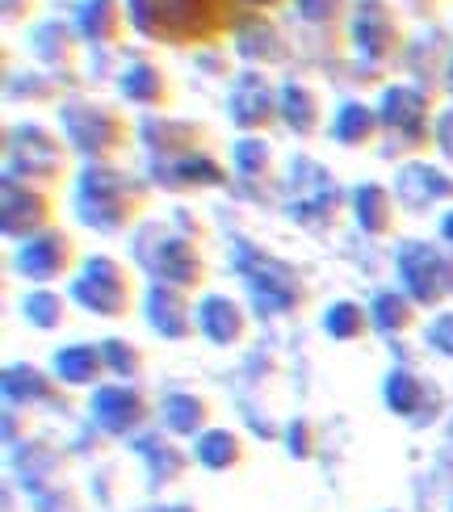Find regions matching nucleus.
I'll return each instance as SVG.
<instances>
[{
    "label": "nucleus",
    "mask_w": 453,
    "mask_h": 512,
    "mask_svg": "<svg viewBox=\"0 0 453 512\" xmlns=\"http://www.w3.org/2000/svg\"><path fill=\"white\" fill-rule=\"evenodd\" d=\"M143 42L172 51H210L240 26V0H126Z\"/></svg>",
    "instance_id": "1"
},
{
    "label": "nucleus",
    "mask_w": 453,
    "mask_h": 512,
    "mask_svg": "<svg viewBox=\"0 0 453 512\" xmlns=\"http://www.w3.org/2000/svg\"><path fill=\"white\" fill-rule=\"evenodd\" d=\"M151 206V181L126 173L122 164H84L76 177V215L101 236L131 231Z\"/></svg>",
    "instance_id": "2"
},
{
    "label": "nucleus",
    "mask_w": 453,
    "mask_h": 512,
    "mask_svg": "<svg viewBox=\"0 0 453 512\" xmlns=\"http://www.w3.org/2000/svg\"><path fill=\"white\" fill-rule=\"evenodd\" d=\"M407 26L403 13L391 0H353V17H349V51H353V76L361 89L382 84V76L391 68H403L407 55Z\"/></svg>",
    "instance_id": "3"
},
{
    "label": "nucleus",
    "mask_w": 453,
    "mask_h": 512,
    "mask_svg": "<svg viewBox=\"0 0 453 512\" xmlns=\"http://www.w3.org/2000/svg\"><path fill=\"white\" fill-rule=\"evenodd\" d=\"M59 131L84 164H118L139 139V122L114 101L68 97L59 105Z\"/></svg>",
    "instance_id": "4"
},
{
    "label": "nucleus",
    "mask_w": 453,
    "mask_h": 512,
    "mask_svg": "<svg viewBox=\"0 0 453 512\" xmlns=\"http://www.w3.org/2000/svg\"><path fill=\"white\" fill-rule=\"evenodd\" d=\"M386 160H424L437 147V97L416 89L412 80L386 84L378 97Z\"/></svg>",
    "instance_id": "5"
},
{
    "label": "nucleus",
    "mask_w": 453,
    "mask_h": 512,
    "mask_svg": "<svg viewBox=\"0 0 453 512\" xmlns=\"http://www.w3.org/2000/svg\"><path fill=\"white\" fill-rule=\"evenodd\" d=\"M235 273H240V282L248 290V303L261 315H302L315 298L302 269H294L290 261L256 244L235 248Z\"/></svg>",
    "instance_id": "6"
},
{
    "label": "nucleus",
    "mask_w": 453,
    "mask_h": 512,
    "mask_svg": "<svg viewBox=\"0 0 453 512\" xmlns=\"http://www.w3.org/2000/svg\"><path fill=\"white\" fill-rule=\"evenodd\" d=\"M135 261L151 282L177 286V290H202L210 277V261L198 240L181 236L177 227H143L135 240Z\"/></svg>",
    "instance_id": "7"
},
{
    "label": "nucleus",
    "mask_w": 453,
    "mask_h": 512,
    "mask_svg": "<svg viewBox=\"0 0 453 512\" xmlns=\"http://www.w3.org/2000/svg\"><path fill=\"white\" fill-rule=\"evenodd\" d=\"M5 177L59 189L72 177V143L42 122H21L5 131Z\"/></svg>",
    "instance_id": "8"
},
{
    "label": "nucleus",
    "mask_w": 453,
    "mask_h": 512,
    "mask_svg": "<svg viewBox=\"0 0 453 512\" xmlns=\"http://www.w3.org/2000/svg\"><path fill=\"white\" fill-rule=\"evenodd\" d=\"M72 303L101 319H126L139 303V277L118 256H89L72 277Z\"/></svg>",
    "instance_id": "9"
},
{
    "label": "nucleus",
    "mask_w": 453,
    "mask_h": 512,
    "mask_svg": "<svg viewBox=\"0 0 453 512\" xmlns=\"http://www.w3.org/2000/svg\"><path fill=\"white\" fill-rule=\"evenodd\" d=\"M59 227V206H55V189L21 181V177H5L0 181V231L9 240L26 244L42 231Z\"/></svg>",
    "instance_id": "10"
},
{
    "label": "nucleus",
    "mask_w": 453,
    "mask_h": 512,
    "mask_svg": "<svg viewBox=\"0 0 453 512\" xmlns=\"http://www.w3.org/2000/svg\"><path fill=\"white\" fill-rule=\"evenodd\" d=\"M395 269H399L403 290L412 294L420 307L437 311L445 298H453V256L441 252L437 244L407 240V244L395 252Z\"/></svg>",
    "instance_id": "11"
},
{
    "label": "nucleus",
    "mask_w": 453,
    "mask_h": 512,
    "mask_svg": "<svg viewBox=\"0 0 453 512\" xmlns=\"http://www.w3.org/2000/svg\"><path fill=\"white\" fill-rule=\"evenodd\" d=\"M139 143L147 147L151 164H181L202 152H214V131L198 118H168L147 114L139 122Z\"/></svg>",
    "instance_id": "12"
},
{
    "label": "nucleus",
    "mask_w": 453,
    "mask_h": 512,
    "mask_svg": "<svg viewBox=\"0 0 453 512\" xmlns=\"http://www.w3.org/2000/svg\"><path fill=\"white\" fill-rule=\"evenodd\" d=\"M80 265H84L80 248L63 227H51V231H42V236L26 240L13 256L17 277H26V282H34V286H55V282H63V277H76Z\"/></svg>",
    "instance_id": "13"
},
{
    "label": "nucleus",
    "mask_w": 453,
    "mask_h": 512,
    "mask_svg": "<svg viewBox=\"0 0 453 512\" xmlns=\"http://www.w3.org/2000/svg\"><path fill=\"white\" fill-rule=\"evenodd\" d=\"M227 114L244 135H269L282 122V97H277L273 80L261 68H248L240 76H231Z\"/></svg>",
    "instance_id": "14"
},
{
    "label": "nucleus",
    "mask_w": 453,
    "mask_h": 512,
    "mask_svg": "<svg viewBox=\"0 0 453 512\" xmlns=\"http://www.w3.org/2000/svg\"><path fill=\"white\" fill-rule=\"evenodd\" d=\"M235 42V55H240L248 68H286V63L298 55L294 51V34L282 30V21L273 13H256V9H244L240 13V26L231 34Z\"/></svg>",
    "instance_id": "15"
},
{
    "label": "nucleus",
    "mask_w": 453,
    "mask_h": 512,
    "mask_svg": "<svg viewBox=\"0 0 453 512\" xmlns=\"http://www.w3.org/2000/svg\"><path fill=\"white\" fill-rule=\"evenodd\" d=\"M156 412V403H151L135 382H110V387H97L93 391V403H89V416L101 433L110 437H131L139 433L143 424L151 420Z\"/></svg>",
    "instance_id": "16"
},
{
    "label": "nucleus",
    "mask_w": 453,
    "mask_h": 512,
    "mask_svg": "<svg viewBox=\"0 0 453 512\" xmlns=\"http://www.w3.org/2000/svg\"><path fill=\"white\" fill-rule=\"evenodd\" d=\"M143 319L160 340H189L198 328V307L189 303V290L151 282L143 294Z\"/></svg>",
    "instance_id": "17"
},
{
    "label": "nucleus",
    "mask_w": 453,
    "mask_h": 512,
    "mask_svg": "<svg viewBox=\"0 0 453 512\" xmlns=\"http://www.w3.org/2000/svg\"><path fill=\"white\" fill-rule=\"evenodd\" d=\"M72 26L84 47H93V51H114L135 30L126 0H80L72 9Z\"/></svg>",
    "instance_id": "18"
},
{
    "label": "nucleus",
    "mask_w": 453,
    "mask_h": 512,
    "mask_svg": "<svg viewBox=\"0 0 453 512\" xmlns=\"http://www.w3.org/2000/svg\"><path fill=\"white\" fill-rule=\"evenodd\" d=\"M382 399L399 420H412V424H428V420H437V412H441V391L424 374L407 370V366H395L391 374H386Z\"/></svg>",
    "instance_id": "19"
},
{
    "label": "nucleus",
    "mask_w": 453,
    "mask_h": 512,
    "mask_svg": "<svg viewBox=\"0 0 453 512\" xmlns=\"http://www.w3.org/2000/svg\"><path fill=\"white\" fill-rule=\"evenodd\" d=\"M80 34L72 21H59V17H47L38 21L30 30V55L42 63L47 72H55L63 84H76V63H80Z\"/></svg>",
    "instance_id": "20"
},
{
    "label": "nucleus",
    "mask_w": 453,
    "mask_h": 512,
    "mask_svg": "<svg viewBox=\"0 0 453 512\" xmlns=\"http://www.w3.org/2000/svg\"><path fill=\"white\" fill-rule=\"evenodd\" d=\"M118 93L126 105H139V110L160 114L172 105L177 89H172V76L160 68L151 55H131V63L118 68Z\"/></svg>",
    "instance_id": "21"
},
{
    "label": "nucleus",
    "mask_w": 453,
    "mask_h": 512,
    "mask_svg": "<svg viewBox=\"0 0 453 512\" xmlns=\"http://www.w3.org/2000/svg\"><path fill=\"white\" fill-rule=\"evenodd\" d=\"M395 198H399V206L412 210V215H424V210H437V206H453V177L437 164L407 160L395 177Z\"/></svg>",
    "instance_id": "22"
},
{
    "label": "nucleus",
    "mask_w": 453,
    "mask_h": 512,
    "mask_svg": "<svg viewBox=\"0 0 453 512\" xmlns=\"http://www.w3.org/2000/svg\"><path fill=\"white\" fill-rule=\"evenodd\" d=\"M151 168V185L168 189V194H198V189H227L231 173L219 160V152H202L181 164H147Z\"/></svg>",
    "instance_id": "23"
},
{
    "label": "nucleus",
    "mask_w": 453,
    "mask_h": 512,
    "mask_svg": "<svg viewBox=\"0 0 453 512\" xmlns=\"http://www.w3.org/2000/svg\"><path fill=\"white\" fill-rule=\"evenodd\" d=\"M449 55H453V38L445 30H428L420 38L407 42L403 55V72L412 76L416 89L441 97L445 93V72H449Z\"/></svg>",
    "instance_id": "24"
},
{
    "label": "nucleus",
    "mask_w": 453,
    "mask_h": 512,
    "mask_svg": "<svg viewBox=\"0 0 453 512\" xmlns=\"http://www.w3.org/2000/svg\"><path fill=\"white\" fill-rule=\"evenodd\" d=\"M13 471L30 496H42V492H51V487L68 483V454L55 450L51 441H30L13 454Z\"/></svg>",
    "instance_id": "25"
},
{
    "label": "nucleus",
    "mask_w": 453,
    "mask_h": 512,
    "mask_svg": "<svg viewBox=\"0 0 453 512\" xmlns=\"http://www.w3.org/2000/svg\"><path fill=\"white\" fill-rule=\"evenodd\" d=\"M198 328H202V336L210 340L214 349H235V345H244L248 340L252 315L227 294H206L202 307H198Z\"/></svg>",
    "instance_id": "26"
},
{
    "label": "nucleus",
    "mask_w": 453,
    "mask_h": 512,
    "mask_svg": "<svg viewBox=\"0 0 453 512\" xmlns=\"http://www.w3.org/2000/svg\"><path fill=\"white\" fill-rule=\"evenodd\" d=\"M349 210H353L357 227L374 240H386L399 231V198L378 181H361L349 194Z\"/></svg>",
    "instance_id": "27"
},
{
    "label": "nucleus",
    "mask_w": 453,
    "mask_h": 512,
    "mask_svg": "<svg viewBox=\"0 0 453 512\" xmlns=\"http://www.w3.org/2000/svg\"><path fill=\"white\" fill-rule=\"evenodd\" d=\"M277 97H282V122L290 126V135L315 139L323 131V93L311 80L290 76L282 89H277Z\"/></svg>",
    "instance_id": "28"
},
{
    "label": "nucleus",
    "mask_w": 453,
    "mask_h": 512,
    "mask_svg": "<svg viewBox=\"0 0 453 512\" xmlns=\"http://www.w3.org/2000/svg\"><path fill=\"white\" fill-rule=\"evenodd\" d=\"M210 416H214V403L198 391H172L160 403L164 433H172V437H202L210 429Z\"/></svg>",
    "instance_id": "29"
},
{
    "label": "nucleus",
    "mask_w": 453,
    "mask_h": 512,
    "mask_svg": "<svg viewBox=\"0 0 453 512\" xmlns=\"http://www.w3.org/2000/svg\"><path fill=\"white\" fill-rule=\"evenodd\" d=\"M332 139L340 147H353V152H365V147L382 143V114H378V105L344 101L336 110V118H332Z\"/></svg>",
    "instance_id": "30"
},
{
    "label": "nucleus",
    "mask_w": 453,
    "mask_h": 512,
    "mask_svg": "<svg viewBox=\"0 0 453 512\" xmlns=\"http://www.w3.org/2000/svg\"><path fill=\"white\" fill-rule=\"evenodd\" d=\"M135 454L143 458L151 483H181V475L189 471V454L172 441V433H143L135 441Z\"/></svg>",
    "instance_id": "31"
},
{
    "label": "nucleus",
    "mask_w": 453,
    "mask_h": 512,
    "mask_svg": "<svg viewBox=\"0 0 453 512\" xmlns=\"http://www.w3.org/2000/svg\"><path fill=\"white\" fill-rule=\"evenodd\" d=\"M5 403L9 408H34V403H68L59 391V378L42 374L38 366H9L5 370Z\"/></svg>",
    "instance_id": "32"
},
{
    "label": "nucleus",
    "mask_w": 453,
    "mask_h": 512,
    "mask_svg": "<svg viewBox=\"0 0 453 512\" xmlns=\"http://www.w3.org/2000/svg\"><path fill=\"white\" fill-rule=\"evenodd\" d=\"M110 374L101 345H63L55 353V378L63 387H97Z\"/></svg>",
    "instance_id": "33"
},
{
    "label": "nucleus",
    "mask_w": 453,
    "mask_h": 512,
    "mask_svg": "<svg viewBox=\"0 0 453 512\" xmlns=\"http://www.w3.org/2000/svg\"><path fill=\"white\" fill-rule=\"evenodd\" d=\"M193 458H198L206 471L214 475H227V471H240L248 462V445L235 429H206L193 445Z\"/></svg>",
    "instance_id": "34"
},
{
    "label": "nucleus",
    "mask_w": 453,
    "mask_h": 512,
    "mask_svg": "<svg viewBox=\"0 0 453 512\" xmlns=\"http://www.w3.org/2000/svg\"><path fill=\"white\" fill-rule=\"evenodd\" d=\"M370 315H374V332L403 336L420 324V303L407 290H378L370 303Z\"/></svg>",
    "instance_id": "35"
},
{
    "label": "nucleus",
    "mask_w": 453,
    "mask_h": 512,
    "mask_svg": "<svg viewBox=\"0 0 453 512\" xmlns=\"http://www.w3.org/2000/svg\"><path fill=\"white\" fill-rule=\"evenodd\" d=\"M231 160H235V177H244L252 185V194H256V185L277 181V156H273L265 135H244L240 143H235Z\"/></svg>",
    "instance_id": "36"
},
{
    "label": "nucleus",
    "mask_w": 453,
    "mask_h": 512,
    "mask_svg": "<svg viewBox=\"0 0 453 512\" xmlns=\"http://www.w3.org/2000/svg\"><path fill=\"white\" fill-rule=\"evenodd\" d=\"M323 332L340 340V345H361V340L374 332V315H370V307H361L357 298H336V303L323 311Z\"/></svg>",
    "instance_id": "37"
},
{
    "label": "nucleus",
    "mask_w": 453,
    "mask_h": 512,
    "mask_svg": "<svg viewBox=\"0 0 453 512\" xmlns=\"http://www.w3.org/2000/svg\"><path fill=\"white\" fill-rule=\"evenodd\" d=\"M21 319L38 332H59L63 324H68V298H63L59 290H51V286H38V290H30L26 298H21Z\"/></svg>",
    "instance_id": "38"
},
{
    "label": "nucleus",
    "mask_w": 453,
    "mask_h": 512,
    "mask_svg": "<svg viewBox=\"0 0 453 512\" xmlns=\"http://www.w3.org/2000/svg\"><path fill=\"white\" fill-rule=\"evenodd\" d=\"M5 93L9 101H21V105H51L63 97V80L55 72H9Z\"/></svg>",
    "instance_id": "39"
},
{
    "label": "nucleus",
    "mask_w": 453,
    "mask_h": 512,
    "mask_svg": "<svg viewBox=\"0 0 453 512\" xmlns=\"http://www.w3.org/2000/svg\"><path fill=\"white\" fill-rule=\"evenodd\" d=\"M294 17H298V26H315V30H349L353 0H294Z\"/></svg>",
    "instance_id": "40"
},
{
    "label": "nucleus",
    "mask_w": 453,
    "mask_h": 512,
    "mask_svg": "<svg viewBox=\"0 0 453 512\" xmlns=\"http://www.w3.org/2000/svg\"><path fill=\"white\" fill-rule=\"evenodd\" d=\"M101 349H105V366H110L114 378L135 382L147 374V353H143V345H135V340L110 336V340H101Z\"/></svg>",
    "instance_id": "41"
},
{
    "label": "nucleus",
    "mask_w": 453,
    "mask_h": 512,
    "mask_svg": "<svg viewBox=\"0 0 453 512\" xmlns=\"http://www.w3.org/2000/svg\"><path fill=\"white\" fill-rule=\"evenodd\" d=\"M286 454L298 458V462H307L319 454V424L311 416H294L286 424Z\"/></svg>",
    "instance_id": "42"
},
{
    "label": "nucleus",
    "mask_w": 453,
    "mask_h": 512,
    "mask_svg": "<svg viewBox=\"0 0 453 512\" xmlns=\"http://www.w3.org/2000/svg\"><path fill=\"white\" fill-rule=\"evenodd\" d=\"M424 345L441 353V357H453V311H441L428 319V328H424Z\"/></svg>",
    "instance_id": "43"
},
{
    "label": "nucleus",
    "mask_w": 453,
    "mask_h": 512,
    "mask_svg": "<svg viewBox=\"0 0 453 512\" xmlns=\"http://www.w3.org/2000/svg\"><path fill=\"white\" fill-rule=\"evenodd\" d=\"M38 512H80V492L72 483H63V487H51V492H42V496H30Z\"/></svg>",
    "instance_id": "44"
},
{
    "label": "nucleus",
    "mask_w": 453,
    "mask_h": 512,
    "mask_svg": "<svg viewBox=\"0 0 453 512\" xmlns=\"http://www.w3.org/2000/svg\"><path fill=\"white\" fill-rule=\"evenodd\" d=\"M437 152L445 156V164L453 168V110L437 114Z\"/></svg>",
    "instance_id": "45"
},
{
    "label": "nucleus",
    "mask_w": 453,
    "mask_h": 512,
    "mask_svg": "<svg viewBox=\"0 0 453 512\" xmlns=\"http://www.w3.org/2000/svg\"><path fill=\"white\" fill-rule=\"evenodd\" d=\"M42 0H0V9H5V21L9 26H17V21H30L38 13Z\"/></svg>",
    "instance_id": "46"
},
{
    "label": "nucleus",
    "mask_w": 453,
    "mask_h": 512,
    "mask_svg": "<svg viewBox=\"0 0 453 512\" xmlns=\"http://www.w3.org/2000/svg\"><path fill=\"white\" fill-rule=\"evenodd\" d=\"M26 412H30V408H9V412H5V441H9V445H21L17 433L26 437V429H30V416H26Z\"/></svg>",
    "instance_id": "47"
},
{
    "label": "nucleus",
    "mask_w": 453,
    "mask_h": 512,
    "mask_svg": "<svg viewBox=\"0 0 453 512\" xmlns=\"http://www.w3.org/2000/svg\"><path fill=\"white\" fill-rule=\"evenodd\" d=\"M403 5L412 9L416 17H428V21H433V17H437V13L449 5V0H403Z\"/></svg>",
    "instance_id": "48"
},
{
    "label": "nucleus",
    "mask_w": 453,
    "mask_h": 512,
    "mask_svg": "<svg viewBox=\"0 0 453 512\" xmlns=\"http://www.w3.org/2000/svg\"><path fill=\"white\" fill-rule=\"evenodd\" d=\"M294 0H240V9H256V13H277V9H290Z\"/></svg>",
    "instance_id": "49"
},
{
    "label": "nucleus",
    "mask_w": 453,
    "mask_h": 512,
    "mask_svg": "<svg viewBox=\"0 0 453 512\" xmlns=\"http://www.w3.org/2000/svg\"><path fill=\"white\" fill-rule=\"evenodd\" d=\"M441 240L449 244V252H453V206L445 210V219H441Z\"/></svg>",
    "instance_id": "50"
},
{
    "label": "nucleus",
    "mask_w": 453,
    "mask_h": 512,
    "mask_svg": "<svg viewBox=\"0 0 453 512\" xmlns=\"http://www.w3.org/2000/svg\"><path fill=\"white\" fill-rule=\"evenodd\" d=\"M445 93L453 97V55H449V72H445Z\"/></svg>",
    "instance_id": "51"
},
{
    "label": "nucleus",
    "mask_w": 453,
    "mask_h": 512,
    "mask_svg": "<svg viewBox=\"0 0 453 512\" xmlns=\"http://www.w3.org/2000/svg\"><path fill=\"white\" fill-rule=\"evenodd\" d=\"M147 512H193V508H147Z\"/></svg>",
    "instance_id": "52"
}]
</instances>
